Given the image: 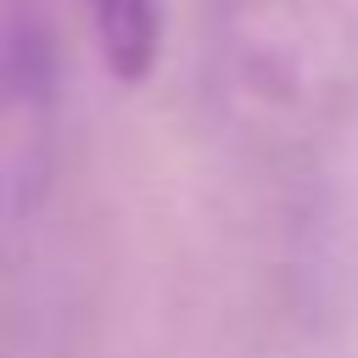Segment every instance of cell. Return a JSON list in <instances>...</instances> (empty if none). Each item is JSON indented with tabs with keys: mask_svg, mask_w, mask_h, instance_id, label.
<instances>
[{
	"mask_svg": "<svg viewBox=\"0 0 358 358\" xmlns=\"http://www.w3.org/2000/svg\"><path fill=\"white\" fill-rule=\"evenodd\" d=\"M112 78L140 84L162 50V0H78Z\"/></svg>",
	"mask_w": 358,
	"mask_h": 358,
	"instance_id": "3",
	"label": "cell"
},
{
	"mask_svg": "<svg viewBox=\"0 0 358 358\" xmlns=\"http://www.w3.org/2000/svg\"><path fill=\"white\" fill-rule=\"evenodd\" d=\"M213 84L274 151L330 140L358 106V0H213Z\"/></svg>",
	"mask_w": 358,
	"mask_h": 358,
	"instance_id": "1",
	"label": "cell"
},
{
	"mask_svg": "<svg viewBox=\"0 0 358 358\" xmlns=\"http://www.w3.org/2000/svg\"><path fill=\"white\" fill-rule=\"evenodd\" d=\"M62 157V56L45 0H0V224H22Z\"/></svg>",
	"mask_w": 358,
	"mask_h": 358,
	"instance_id": "2",
	"label": "cell"
}]
</instances>
